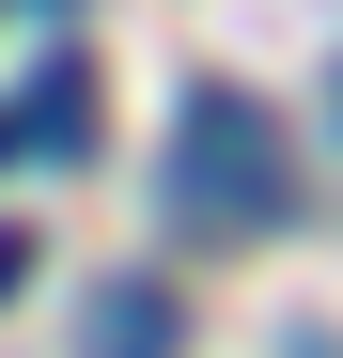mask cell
Here are the masks:
<instances>
[{"label":"cell","instance_id":"1","mask_svg":"<svg viewBox=\"0 0 343 358\" xmlns=\"http://www.w3.org/2000/svg\"><path fill=\"white\" fill-rule=\"evenodd\" d=\"M172 203L188 218H218V234H265L281 203V125H265V94H234V78H203L188 94V125H172Z\"/></svg>","mask_w":343,"mask_h":358},{"label":"cell","instance_id":"2","mask_svg":"<svg viewBox=\"0 0 343 358\" xmlns=\"http://www.w3.org/2000/svg\"><path fill=\"white\" fill-rule=\"evenodd\" d=\"M78 358H188V296H172V280H94Z\"/></svg>","mask_w":343,"mask_h":358},{"label":"cell","instance_id":"3","mask_svg":"<svg viewBox=\"0 0 343 358\" xmlns=\"http://www.w3.org/2000/svg\"><path fill=\"white\" fill-rule=\"evenodd\" d=\"M16 141L78 156V141H94V78H78V63H47V78H31V109H16Z\"/></svg>","mask_w":343,"mask_h":358},{"label":"cell","instance_id":"4","mask_svg":"<svg viewBox=\"0 0 343 358\" xmlns=\"http://www.w3.org/2000/svg\"><path fill=\"white\" fill-rule=\"evenodd\" d=\"M16 280H31V234H16V218H0V296H16Z\"/></svg>","mask_w":343,"mask_h":358},{"label":"cell","instance_id":"5","mask_svg":"<svg viewBox=\"0 0 343 358\" xmlns=\"http://www.w3.org/2000/svg\"><path fill=\"white\" fill-rule=\"evenodd\" d=\"M0 156H16V109H0Z\"/></svg>","mask_w":343,"mask_h":358},{"label":"cell","instance_id":"6","mask_svg":"<svg viewBox=\"0 0 343 358\" xmlns=\"http://www.w3.org/2000/svg\"><path fill=\"white\" fill-rule=\"evenodd\" d=\"M328 125H343V78H328Z\"/></svg>","mask_w":343,"mask_h":358}]
</instances>
